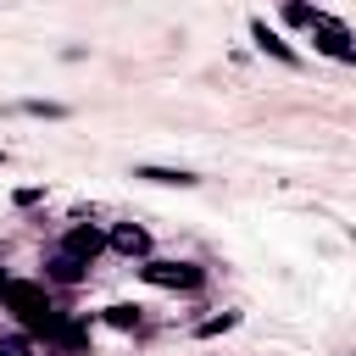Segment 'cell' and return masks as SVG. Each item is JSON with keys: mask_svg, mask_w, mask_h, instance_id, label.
<instances>
[{"mask_svg": "<svg viewBox=\"0 0 356 356\" xmlns=\"http://www.w3.org/2000/svg\"><path fill=\"white\" fill-rule=\"evenodd\" d=\"M134 178H145V184H178V189H195V184H200V178L184 172V167H134Z\"/></svg>", "mask_w": 356, "mask_h": 356, "instance_id": "obj_7", "label": "cell"}, {"mask_svg": "<svg viewBox=\"0 0 356 356\" xmlns=\"http://www.w3.org/2000/svg\"><path fill=\"white\" fill-rule=\"evenodd\" d=\"M312 39H317V50H323V56H334V61H356V44H350V33H345V22H334V17H323V22L312 28Z\"/></svg>", "mask_w": 356, "mask_h": 356, "instance_id": "obj_4", "label": "cell"}, {"mask_svg": "<svg viewBox=\"0 0 356 356\" xmlns=\"http://www.w3.org/2000/svg\"><path fill=\"white\" fill-rule=\"evenodd\" d=\"M0 300L28 323V317H39V312H50V295H44V284H28V278H6V289H0Z\"/></svg>", "mask_w": 356, "mask_h": 356, "instance_id": "obj_2", "label": "cell"}, {"mask_svg": "<svg viewBox=\"0 0 356 356\" xmlns=\"http://www.w3.org/2000/svg\"><path fill=\"white\" fill-rule=\"evenodd\" d=\"M56 350H67V356H78V350H89V328L78 323V317H67L61 328H56V339H50Z\"/></svg>", "mask_w": 356, "mask_h": 356, "instance_id": "obj_8", "label": "cell"}, {"mask_svg": "<svg viewBox=\"0 0 356 356\" xmlns=\"http://www.w3.org/2000/svg\"><path fill=\"white\" fill-rule=\"evenodd\" d=\"M61 250L72 256V261H95L100 250H106V228H95V222H78V228H67V239H61Z\"/></svg>", "mask_w": 356, "mask_h": 356, "instance_id": "obj_3", "label": "cell"}, {"mask_svg": "<svg viewBox=\"0 0 356 356\" xmlns=\"http://www.w3.org/2000/svg\"><path fill=\"white\" fill-rule=\"evenodd\" d=\"M0 289H6V273H0Z\"/></svg>", "mask_w": 356, "mask_h": 356, "instance_id": "obj_15", "label": "cell"}, {"mask_svg": "<svg viewBox=\"0 0 356 356\" xmlns=\"http://www.w3.org/2000/svg\"><path fill=\"white\" fill-rule=\"evenodd\" d=\"M234 323H239V312H217V317H206V323H200L195 334H200V339H211V334H228Z\"/></svg>", "mask_w": 356, "mask_h": 356, "instance_id": "obj_12", "label": "cell"}, {"mask_svg": "<svg viewBox=\"0 0 356 356\" xmlns=\"http://www.w3.org/2000/svg\"><path fill=\"white\" fill-rule=\"evenodd\" d=\"M106 323L128 334V328H139V306H128V300H117V306H106Z\"/></svg>", "mask_w": 356, "mask_h": 356, "instance_id": "obj_11", "label": "cell"}, {"mask_svg": "<svg viewBox=\"0 0 356 356\" xmlns=\"http://www.w3.org/2000/svg\"><path fill=\"white\" fill-rule=\"evenodd\" d=\"M284 22H289V28H317V22H323V11H317V6H306V0H284Z\"/></svg>", "mask_w": 356, "mask_h": 356, "instance_id": "obj_10", "label": "cell"}, {"mask_svg": "<svg viewBox=\"0 0 356 356\" xmlns=\"http://www.w3.org/2000/svg\"><path fill=\"white\" fill-rule=\"evenodd\" d=\"M22 111L28 117H67V106H56V100H22Z\"/></svg>", "mask_w": 356, "mask_h": 356, "instance_id": "obj_13", "label": "cell"}, {"mask_svg": "<svg viewBox=\"0 0 356 356\" xmlns=\"http://www.w3.org/2000/svg\"><path fill=\"white\" fill-rule=\"evenodd\" d=\"M250 39H256V50H261V56H273V61H284V67H300V56H295V50H289V44H284L261 17L250 22Z\"/></svg>", "mask_w": 356, "mask_h": 356, "instance_id": "obj_6", "label": "cell"}, {"mask_svg": "<svg viewBox=\"0 0 356 356\" xmlns=\"http://www.w3.org/2000/svg\"><path fill=\"white\" fill-rule=\"evenodd\" d=\"M0 167H6V150H0Z\"/></svg>", "mask_w": 356, "mask_h": 356, "instance_id": "obj_16", "label": "cell"}, {"mask_svg": "<svg viewBox=\"0 0 356 356\" xmlns=\"http://www.w3.org/2000/svg\"><path fill=\"white\" fill-rule=\"evenodd\" d=\"M139 278L156 284V289H200V284H206V273H200L195 261H156V256L139 261Z\"/></svg>", "mask_w": 356, "mask_h": 356, "instance_id": "obj_1", "label": "cell"}, {"mask_svg": "<svg viewBox=\"0 0 356 356\" xmlns=\"http://www.w3.org/2000/svg\"><path fill=\"white\" fill-rule=\"evenodd\" d=\"M0 356H28V339H22V334H6V339H0Z\"/></svg>", "mask_w": 356, "mask_h": 356, "instance_id": "obj_14", "label": "cell"}, {"mask_svg": "<svg viewBox=\"0 0 356 356\" xmlns=\"http://www.w3.org/2000/svg\"><path fill=\"white\" fill-rule=\"evenodd\" d=\"M44 278H56V284H83V261H72L67 250H56L50 267H44Z\"/></svg>", "mask_w": 356, "mask_h": 356, "instance_id": "obj_9", "label": "cell"}, {"mask_svg": "<svg viewBox=\"0 0 356 356\" xmlns=\"http://www.w3.org/2000/svg\"><path fill=\"white\" fill-rule=\"evenodd\" d=\"M106 245H111L117 256H139V261L150 256V234H145L139 222H117V228L106 234Z\"/></svg>", "mask_w": 356, "mask_h": 356, "instance_id": "obj_5", "label": "cell"}]
</instances>
